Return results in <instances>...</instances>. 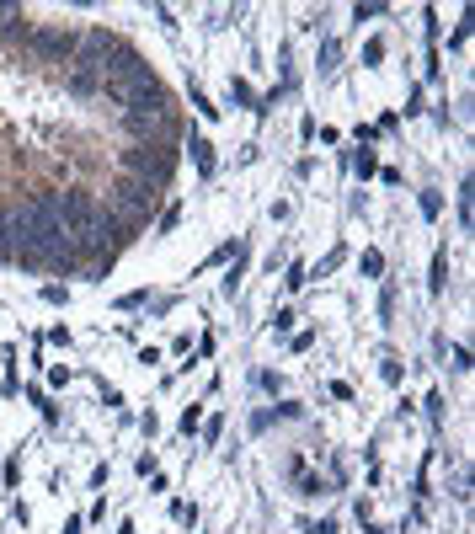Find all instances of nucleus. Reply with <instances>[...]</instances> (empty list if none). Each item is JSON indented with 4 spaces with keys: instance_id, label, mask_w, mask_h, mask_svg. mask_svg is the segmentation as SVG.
<instances>
[{
    "instance_id": "1",
    "label": "nucleus",
    "mask_w": 475,
    "mask_h": 534,
    "mask_svg": "<svg viewBox=\"0 0 475 534\" xmlns=\"http://www.w3.org/2000/svg\"><path fill=\"white\" fill-rule=\"evenodd\" d=\"M123 177H134V182H150L166 193L171 177H176V145H128L123 150Z\"/></svg>"
},
{
    "instance_id": "2",
    "label": "nucleus",
    "mask_w": 475,
    "mask_h": 534,
    "mask_svg": "<svg viewBox=\"0 0 475 534\" xmlns=\"http://www.w3.org/2000/svg\"><path fill=\"white\" fill-rule=\"evenodd\" d=\"M22 43L37 64H70L80 54V32H70V27H32Z\"/></svg>"
},
{
    "instance_id": "3",
    "label": "nucleus",
    "mask_w": 475,
    "mask_h": 534,
    "mask_svg": "<svg viewBox=\"0 0 475 534\" xmlns=\"http://www.w3.org/2000/svg\"><path fill=\"white\" fill-rule=\"evenodd\" d=\"M54 203H59V219H64V230H70V235H85L102 219V203L85 193V187H64Z\"/></svg>"
},
{
    "instance_id": "4",
    "label": "nucleus",
    "mask_w": 475,
    "mask_h": 534,
    "mask_svg": "<svg viewBox=\"0 0 475 534\" xmlns=\"http://www.w3.org/2000/svg\"><path fill=\"white\" fill-rule=\"evenodd\" d=\"M187 150H193V166H198V177H214V171H220V155H214V145H208L203 134H193V139H187Z\"/></svg>"
},
{
    "instance_id": "5",
    "label": "nucleus",
    "mask_w": 475,
    "mask_h": 534,
    "mask_svg": "<svg viewBox=\"0 0 475 534\" xmlns=\"http://www.w3.org/2000/svg\"><path fill=\"white\" fill-rule=\"evenodd\" d=\"M230 102L246 112H256V118H267V107H262V97L251 91V81H241V75H230Z\"/></svg>"
},
{
    "instance_id": "6",
    "label": "nucleus",
    "mask_w": 475,
    "mask_h": 534,
    "mask_svg": "<svg viewBox=\"0 0 475 534\" xmlns=\"http://www.w3.org/2000/svg\"><path fill=\"white\" fill-rule=\"evenodd\" d=\"M337 64H342V43H337V37H320V49H315V70H320V75H331Z\"/></svg>"
},
{
    "instance_id": "7",
    "label": "nucleus",
    "mask_w": 475,
    "mask_h": 534,
    "mask_svg": "<svg viewBox=\"0 0 475 534\" xmlns=\"http://www.w3.org/2000/svg\"><path fill=\"white\" fill-rule=\"evenodd\" d=\"M64 91H70V97H102V81L97 75H64Z\"/></svg>"
},
{
    "instance_id": "8",
    "label": "nucleus",
    "mask_w": 475,
    "mask_h": 534,
    "mask_svg": "<svg viewBox=\"0 0 475 534\" xmlns=\"http://www.w3.org/2000/svg\"><path fill=\"white\" fill-rule=\"evenodd\" d=\"M449 289V251H433V273H427V294Z\"/></svg>"
},
{
    "instance_id": "9",
    "label": "nucleus",
    "mask_w": 475,
    "mask_h": 534,
    "mask_svg": "<svg viewBox=\"0 0 475 534\" xmlns=\"http://www.w3.org/2000/svg\"><path fill=\"white\" fill-rule=\"evenodd\" d=\"M353 171H358V177H374V171H379V155H374L368 145H358V150H353Z\"/></svg>"
},
{
    "instance_id": "10",
    "label": "nucleus",
    "mask_w": 475,
    "mask_h": 534,
    "mask_svg": "<svg viewBox=\"0 0 475 534\" xmlns=\"http://www.w3.org/2000/svg\"><path fill=\"white\" fill-rule=\"evenodd\" d=\"M27 400H32L37 412H43V422H59V406H54V400L43 396V390H37V385H27Z\"/></svg>"
},
{
    "instance_id": "11",
    "label": "nucleus",
    "mask_w": 475,
    "mask_h": 534,
    "mask_svg": "<svg viewBox=\"0 0 475 534\" xmlns=\"http://www.w3.org/2000/svg\"><path fill=\"white\" fill-rule=\"evenodd\" d=\"M358 267H363V278H385V251H374V246H368V251L358 256Z\"/></svg>"
},
{
    "instance_id": "12",
    "label": "nucleus",
    "mask_w": 475,
    "mask_h": 534,
    "mask_svg": "<svg viewBox=\"0 0 475 534\" xmlns=\"http://www.w3.org/2000/svg\"><path fill=\"white\" fill-rule=\"evenodd\" d=\"M241 278H246V251L235 246V262H230V273H224V294H235V289H241Z\"/></svg>"
},
{
    "instance_id": "13",
    "label": "nucleus",
    "mask_w": 475,
    "mask_h": 534,
    "mask_svg": "<svg viewBox=\"0 0 475 534\" xmlns=\"http://www.w3.org/2000/svg\"><path fill=\"white\" fill-rule=\"evenodd\" d=\"M187 97H193V107L203 112V118H220V107H214V102H208V91H203V85H198V81L187 85Z\"/></svg>"
},
{
    "instance_id": "14",
    "label": "nucleus",
    "mask_w": 475,
    "mask_h": 534,
    "mask_svg": "<svg viewBox=\"0 0 475 534\" xmlns=\"http://www.w3.org/2000/svg\"><path fill=\"white\" fill-rule=\"evenodd\" d=\"M305 283H310L305 262H289V267H283V289H305Z\"/></svg>"
},
{
    "instance_id": "15",
    "label": "nucleus",
    "mask_w": 475,
    "mask_h": 534,
    "mask_svg": "<svg viewBox=\"0 0 475 534\" xmlns=\"http://www.w3.org/2000/svg\"><path fill=\"white\" fill-rule=\"evenodd\" d=\"M326 492H331V486L320 481V475H310V470L299 475V497H326Z\"/></svg>"
},
{
    "instance_id": "16",
    "label": "nucleus",
    "mask_w": 475,
    "mask_h": 534,
    "mask_svg": "<svg viewBox=\"0 0 475 534\" xmlns=\"http://www.w3.org/2000/svg\"><path fill=\"white\" fill-rule=\"evenodd\" d=\"M416 203H422L427 219H438V214H443V193H433V187H422V198H416Z\"/></svg>"
},
{
    "instance_id": "17",
    "label": "nucleus",
    "mask_w": 475,
    "mask_h": 534,
    "mask_svg": "<svg viewBox=\"0 0 475 534\" xmlns=\"http://www.w3.org/2000/svg\"><path fill=\"white\" fill-rule=\"evenodd\" d=\"M459 225H464V230L475 225V208H470V177L459 182Z\"/></svg>"
},
{
    "instance_id": "18",
    "label": "nucleus",
    "mask_w": 475,
    "mask_h": 534,
    "mask_svg": "<svg viewBox=\"0 0 475 534\" xmlns=\"http://www.w3.org/2000/svg\"><path fill=\"white\" fill-rule=\"evenodd\" d=\"M342 262H347V251H342V246H337V251H326V256H320V267H315V278H326V273H337Z\"/></svg>"
},
{
    "instance_id": "19",
    "label": "nucleus",
    "mask_w": 475,
    "mask_h": 534,
    "mask_svg": "<svg viewBox=\"0 0 475 534\" xmlns=\"http://www.w3.org/2000/svg\"><path fill=\"white\" fill-rule=\"evenodd\" d=\"M145 304H150V289H128L118 299V310H145Z\"/></svg>"
},
{
    "instance_id": "20",
    "label": "nucleus",
    "mask_w": 475,
    "mask_h": 534,
    "mask_svg": "<svg viewBox=\"0 0 475 534\" xmlns=\"http://www.w3.org/2000/svg\"><path fill=\"white\" fill-rule=\"evenodd\" d=\"M43 304H70V289L64 283H43Z\"/></svg>"
},
{
    "instance_id": "21",
    "label": "nucleus",
    "mask_w": 475,
    "mask_h": 534,
    "mask_svg": "<svg viewBox=\"0 0 475 534\" xmlns=\"http://www.w3.org/2000/svg\"><path fill=\"white\" fill-rule=\"evenodd\" d=\"M272 412H278L283 422H299V417H305V406H299V400H278V406H272Z\"/></svg>"
},
{
    "instance_id": "22",
    "label": "nucleus",
    "mask_w": 475,
    "mask_h": 534,
    "mask_svg": "<svg viewBox=\"0 0 475 534\" xmlns=\"http://www.w3.org/2000/svg\"><path fill=\"white\" fill-rule=\"evenodd\" d=\"M294 321H299V316H294V310H272V337H283V331H289Z\"/></svg>"
},
{
    "instance_id": "23",
    "label": "nucleus",
    "mask_w": 475,
    "mask_h": 534,
    "mask_svg": "<svg viewBox=\"0 0 475 534\" xmlns=\"http://www.w3.org/2000/svg\"><path fill=\"white\" fill-rule=\"evenodd\" d=\"M198 427H203V412H198V406H187V412H182V433H187V438H193V433H198Z\"/></svg>"
},
{
    "instance_id": "24",
    "label": "nucleus",
    "mask_w": 475,
    "mask_h": 534,
    "mask_svg": "<svg viewBox=\"0 0 475 534\" xmlns=\"http://www.w3.org/2000/svg\"><path fill=\"white\" fill-rule=\"evenodd\" d=\"M176 225H182V208L171 203V208H166V214H160V235H171V230H176Z\"/></svg>"
},
{
    "instance_id": "25",
    "label": "nucleus",
    "mask_w": 475,
    "mask_h": 534,
    "mask_svg": "<svg viewBox=\"0 0 475 534\" xmlns=\"http://www.w3.org/2000/svg\"><path fill=\"white\" fill-rule=\"evenodd\" d=\"M0 481H6V486L22 481V460H6V465H0Z\"/></svg>"
},
{
    "instance_id": "26",
    "label": "nucleus",
    "mask_w": 475,
    "mask_h": 534,
    "mask_svg": "<svg viewBox=\"0 0 475 534\" xmlns=\"http://www.w3.org/2000/svg\"><path fill=\"white\" fill-rule=\"evenodd\" d=\"M203 438H208V444H220V438H224V417H208V422H203Z\"/></svg>"
},
{
    "instance_id": "27",
    "label": "nucleus",
    "mask_w": 475,
    "mask_h": 534,
    "mask_svg": "<svg viewBox=\"0 0 475 534\" xmlns=\"http://www.w3.org/2000/svg\"><path fill=\"white\" fill-rule=\"evenodd\" d=\"M379 59H385V43H379V37H368V43H363V64H379Z\"/></svg>"
},
{
    "instance_id": "28",
    "label": "nucleus",
    "mask_w": 475,
    "mask_h": 534,
    "mask_svg": "<svg viewBox=\"0 0 475 534\" xmlns=\"http://www.w3.org/2000/svg\"><path fill=\"white\" fill-rule=\"evenodd\" d=\"M374 16H385V6H353V22H374Z\"/></svg>"
},
{
    "instance_id": "29",
    "label": "nucleus",
    "mask_w": 475,
    "mask_h": 534,
    "mask_svg": "<svg viewBox=\"0 0 475 534\" xmlns=\"http://www.w3.org/2000/svg\"><path fill=\"white\" fill-rule=\"evenodd\" d=\"M272 422H278V412H256V417H251V433H267Z\"/></svg>"
},
{
    "instance_id": "30",
    "label": "nucleus",
    "mask_w": 475,
    "mask_h": 534,
    "mask_svg": "<svg viewBox=\"0 0 475 534\" xmlns=\"http://www.w3.org/2000/svg\"><path fill=\"white\" fill-rule=\"evenodd\" d=\"M171 513H176L182 523H198V508H193V502H171Z\"/></svg>"
},
{
    "instance_id": "31",
    "label": "nucleus",
    "mask_w": 475,
    "mask_h": 534,
    "mask_svg": "<svg viewBox=\"0 0 475 534\" xmlns=\"http://www.w3.org/2000/svg\"><path fill=\"white\" fill-rule=\"evenodd\" d=\"M379 316H385V321L395 316V289H385V294H379Z\"/></svg>"
},
{
    "instance_id": "32",
    "label": "nucleus",
    "mask_w": 475,
    "mask_h": 534,
    "mask_svg": "<svg viewBox=\"0 0 475 534\" xmlns=\"http://www.w3.org/2000/svg\"><path fill=\"white\" fill-rule=\"evenodd\" d=\"M464 43H470V22H459V27H454V37H449V49H464Z\"/></svg>"
},
{
    "instance_id": "33",
    "label": "nucleus",
    "mask_w": 475,
    "mask_h": 534,
    "mask_svg": "<svg viewBox=\"0 0 475 534\" xmlns=\"http://www.w3.org/2000/svg\"><path fill=\"white\" fill-rule=\"evenodd\" d=\"M305 534H337V523H331V518H320V523H305Z\"/></svg>"
},
{
    "instance_id": "34",
    "label": "nucleus",
    "mask_w": 475,
    "mask_h": 534,
    "mask_svg": "<svg viewBox=\"0 0 475 534\" xmlns=\"http://www.w3.org/2000/svg\"><path fill=\"white\" fill-rule=\"evenodd\" d=\"M85 529V518H80V513H70V518H64V534H80Z\"/></svg>"
}]
</instances>
